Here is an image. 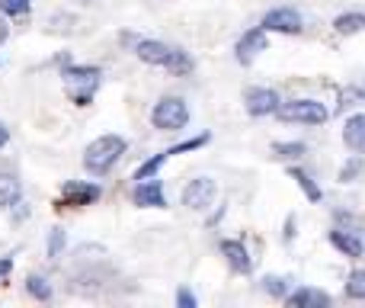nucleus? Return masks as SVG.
<instances>
[{
  "label": "nucleus",
  "mask_w": 365,
  "mask_h": 308,
  "mask_svg": "<svg viewBox=\"0 0 365 308\" xmlns=\"http://www.w3.org/2000/svg\"><path fill=\"white\" fill-rule=\"evenodd\" d=\"M135 55H138L145 64L164 68V71H170V74H177V77L192 74V68H195V61L182 49L167 45V42H158V39H138V42H135Z\"/></svg>",
  "instance_id": "nucleus-1"
},
{
  "label": "nucleus",
  "mask_w": 365,
  "mask_h": 308,
  "mask_svg": "<svg viewBox=\"0 0 365 308\" xmlns=\"http://www.w3.org/2000/svg\"><path fill=\"white\" fill-rule=\"evenodd\" d=\"M61 81H64V94L71 96L74 106H90L103 84V71L96 64H68L61 71Z\"/></svg>",
  "instance_id": "nucleus-2"
},
{
  "label": "nucleus",
  "mask_w": 365,
  "mask_h": 308,
  "mask_svg": "<svg viewBox=\"0 0 365 308\" xmlns=\"http://www.w3.org/2000/svg\"><path fill=\"white\" fill-rule=\"evenodd\" d=\"M128 151V141L122 135H100L96 141H90L83 151V167L93 177H103L119 164V157Z\"/></svg>",
  "instance_id": "nucleus-3"
},
{
  "label": "nucleus",
  "mask_w": 365,
  "mask_h": 308,
  "mask_svg": "<svg viewBox=\"0 0 365 308\" xmlns=\"http://www.w3.org/2000/svg\"><path fill=\"white\" fill-rule=\"evenodd\" d=\"M151 122L160 132H180V129H186V122H189L186 100L182 96H164V100H158V106L151 109Z\"/></svg>",
  "instance_id": "nucleus-4"
},
{
  "label": "nucleus",
  "mask_w": 365,
  "mask_h": 308,
  "mask_svg": "<svg viewBox=\"0 0 365 308\" xmlns=\"http://www.w3.org/2000/svg\"><path fill=\"white\" fill-rule=\"evenodd\" d=\"M276 116L282 122H304V126H321L327 122V106L321 100H292V103H279Z\"/></svg>",
  "instance_id": "nucleus-5"
},
{
  "label": "nucleus",
  "mask_w": 365,
  "mask_h": 308,
  "mask_svg": "<svg viewBox=\"0 0 365 308\" xmlns=\"http://www.w3.org/2000/svg\"><path fill=\"white\" fill-rule=\"evenodd\" d=\"M100 196H103V189L96 187V183L68 180L61 187V199H58V206H64V209H83V206H93Z\"/></svg>",
  "instance_id": "nucleus-6"
},
{
  "label": "nucleus",
  "mask_w": 365,
  "mask_h": 308,
  "mask_svg": "<svg viewBox=\"0 0 365 308\" xmlns=\"http://www.w3.org/2000/svg\"><path fill=\"white\" fill-rule=\"evenodd\" d=\"M215 193H218V187H215L212 177H195V180H189L186 189H182V206L192 209V212H205L215 202Z\"/></svg>",
  "instance_id": "nucleus-7"
},
{
  "label": "nucleus",
  "mask_w": 365,
  "mask_h": 308,
  "mask_svg": "<svg viewBox=\"0 0 365 308\" xmlns=\"http://www.w3.org/2000/svg\"><path fill=\"white\" fill-rule=\"evenodd\" d=\"M302 13L292 10V6H279V10H269L263 16V29L266 32H285V36H298L302 32Z\"/></svg>",
  "instance_id": "nucleus-8"
},
{
  "label": "nucleus",
  "mask_w": 365,
  "mask_h": 308,
  "mask_svg": "<svg viewBox=\"0 0 365 308\" xmlns=\"http://www.w3.org/2000/svg\"><path fill=\"white\" fill-rule=\"evenodd\" d=\"M132 202L141 209H164L167 196H164V183L158 177H148V180H138V187L132 189Z\"/></svg>",
  "instance_id": "nucleus-9"
},
{
  "label": "nucleus",
  "mask_w": 365,
  "mask_h": 308,
  "mask_svg": "<svg viewBox=\"0 0 365 308\" xmlns=\"http://www.w3.org/2000/svg\"><path fill=\"white\" fill-rule=\"evenodd\" d=\"M279 94L276 90H269V87H253V90H247V96H244V106H247V113L250 116H272L279 109Z\"/></svg>",
  "instance_id": "nucleus-10"
},
{
  "label": "nucleus",
  "mask_w": 365,
  "mask_h": 308,
  "mask_svg": "<svg viewBox=\"0 0 365 308\" xmlns=\"http://www.w3.org/2000/svg\"><path fill=\"white\" fill-rule=\"evenodd\" d=\"M266 45H269V39H266V29L244 32V36L237 39V45H234V51H237V61L240 64H250L253 58L259 55V51H266Z\"/></svg>",
  "instance_id": "nucleus-11"
},
{
  "label": "nucleus",
  "mask_w": 365,
  "mask_h": 308,
  "mask_svg": "<svg viewBox=\"0 0 365 308\" xmlns=\"http://www.w3.org/2000/svg\"><path fill=\"white\" fill-rule=\"evenodd\" d=\"M343 145L356 154H365V113H356L343 126Z\"/></svg>",
  "instance_id": "nucleus-12"
},
{
  "label": "nucleus",
  "mask_w": 365,
  "mask_h": 308,
  "mask_svg": "<svg viewBox=\"0 0 365 308\" xmlns=\"http://www.w3.org/2000/svg\"><path fill=\"white\" fill-rule=\"evenodd\" d=\"M285 305L289 308H327L330 296L321 289H311V286H302V289H295L292 296H285Z\"/></svg>",
  "instance_id": "nucleus-13"
},
{
  "label": "nucleus",
  "mask_w": 365,
  "mask_h": 308,
  "mask_svg": "<svg viewBox=\"0 0 365 308\" xmlns=\"http://www.w3.org/2000/svg\"><path fill=\"white\" fill-rule=\"evenodd\" d=\"M330 244H334L340 254H346L349 260H359L365 254V244H362L359 234L343 232V228H334V232H330Z\"/></svg>",
  "instance_id": "nucleus-14"
},
{
  "label": "nucleus",
  "mask_w": 365,
  "mask_h": 308,
  "mask_svg": "<svg viewBox=\"0 0 365 308\" xmlns=\"http://www.w3.org/2000/svg\"><path fill=\"white\" fill-rule=\"evenodd\" d=\"M221 254L227 257L234 273H250L253 270V260H250V251H247L240 241H221Z\"/></svg>",
  "instance_id": "nucleus-15"
},
{
  "label": "nucleus",
  "mask_w": 365,
  "mask_h": 308,
  "mask_svg": "<svg viewBox=\"0 0 365 308\" xmlns=\"http://www.w3.org/2000/svg\"><path fill=\"white\" fill-rule=\"evenodd\" d=\"M19 199H23V187H19V180L13 174H0V206L13 209V206H19Z\"/></svg>",
  "instance_id": "nucleus-16"
},
{
  "label": "nucleus",
  "mask_w": 365,
  "mask_h": 308,
  "mask_svg": "<svg viewBox=\"0 0 365 308\" xmlns=\"http://www.w3.org/2000/svg\"><path fill=\"white\" fill-rule=\"evenodd\" d=\"M289 177H292V180L298 183V187L304 189V196H308L311 202H321V199H324L321 187H317V183L311 180V174H308V170H302V167H289Z\"/></svg>",
  "instance_id": "nucleus-17"
},
{
  "label": "nucleus",
  "mask_w": 365,
  "mask_h": 308,
  "mask_svg": "<svg viewBox=\"0 0 365 308\" xmlns=\"http://www.w3.org/2000/svg\"><path fill=\"white\" fill-rule=\"evenodd\" d=\"M334 29L340 32V36H356V32L365 29V13H340V16L334 19Z\"/></svg>",
  "instance_id": "nucleus-18"
},
{
  "label": "nucleus",
  "mask_w": 365,
  "mask_h": 308,
  "mask_svg": "<svg viewBox=\"0 0 365 308\" xmlns=\"http://www.w3.org/2000/svg\"><path fill=\"white\" fill-rule=\"evenodd\" d=\"M343 292H346V299H356V302H362V299H365V270H353V273H349Z\"/></svg>",
  "instance_id": "nucleus-19"
},
{
  "label": "nucleus",
  "mask_w": 365,
  "mask_h": 308,
  "mask_svg": "<svg viewBox=\"0 0 365 308\" xmlns=\"http://www.w3.org/2000/svg\"><path fill=\"white\" fill-rule=\"evenodd\" d=\"M26 292H29L32 299H38V302H48L51 299V283L45 277H29L26 279Z\"/></svg>",
  "instance_id": "nucleus-20"
},
{
  "label": "nucleus",
  "mask_w": 365,
  "mask_h": 308,
  "mask_svg": "<svg viewBox=\"0 0 365 308\" xmlns=\"http://www.w3.org/2000/svg\"><path fill=\"white\" fill-rule=\"evenodd\" d=\"M167 161H170V154H167V151L154 154V157H151V161H145V164H141V167H138V170H135V180H148V177H154V174H158V170H160V167H164V164H167Z\"/></svg>",
  "instance_id": "nucleus-21"
},
{
  "label": "nucleus",
  "mask_w": 365,
  "mask_h": 308,
  "mask_svg": "<svg viewBox=\"0 0 365 308\" xmlns=\"http://www.w3.org/2000/svg\"><path fill=\"white\" fill-rule=\"evenodd\" d=\"M272 151H276V157H282V161H295V157H302L308 148H304L302 141H279V145H272Z\"/></svg>",
  "instance_id": "nucleus-22"
},
{
  "label": "nucleus",
  "mask_w": 365,
  "mask_h": 308,
  "mask_svg": "<svg viewBox=\"0 0 365 308\" xmlns=\"http://www.w3.org/2000/svg\"><path fill=\"white\" fill-rule=\"evenodd\" d=\"M0 13L4 16H26L29 13V0H0Z\"/></svg>",
  "instance_id": "nucleus-23"
},
{
  "label": "nucleus",
  "mask_w": 365,
  "mask_h": 308,
  "mask_svg": "<svg viewBox=\"0 0 365 308\" xmlns=\"http://www.w3.org/2000/svg\"><path fill=\"white\" fill-rule=\"evenodd\" d=\"M64 244H68L64 232H61V228H51V234H48V257H58V254L64 251Z\"/></svg>",
  "instance_id": "nucleus-24"
},
{
  "label": "nucleus",
  "mask_w": 365,
  "mask_h": 308,
  "mask_svg": "<svg viewBox=\"0 0 365 308\" xmlns=\"http://www.w3.org/2000/svg\"><path fill=\"white\" fill-rule=\"evenodd\" d=\"M359 174H362V157H353L349 164H343V167H340V180H343V183L356 180Z\"/></svg>",
  "instance_id": "nucleus-25"
},
{
  "label": "nucleus",
  "mask_w": 365,
  "mask_h": 308,
  "mask_svg": "<svg viewBox=\"0 0 365 308\" xmlns=\"http://www.w3.org/2000/svg\"><path fill=\"white\" fill-rule=\"evenodd\" d=\"M263 292H269V296H276V299H285V279L266 277L263 279Z\"/></svg>",
  "instance_id": "nucleus-26"
},
{
  "label": "nucleus",
  "mask_w": 365,
  "mask_h": 308,
  "mask_svg": "<svg viewBox=\"0 0 365 308\" xmlns=\"http://www.w3.org/2000/svg\"><path fill=\"white\" fill-rule=\"evenodd\" d=\"M177 305H180V308H195V296H192L189 289H180V292H177Z\"/></svg>",
  "instance_id": "nucleus-27"
},
{
  "label": "nucleus",
  "mask_w": 365,
  "mask_h": 308,
  "mask_svg": "<svg viewBox=\"0 0 365 308\" xmlns=\"http://www.w3.org/2000/svg\"><path fill=\"white\" fill-rule=\"evenodd\" d=\"M10 270H13V260H10V257H4V260H0V283H4V279L10 277Z\"/></svg>",
  "instance_id": "nucleus-28"
},
{
  "label": "nucleus",
  "mask_w": 365,
  "mask_h": 308,
  "mask_svg": "<svg viewBox=\"0 0 365 308\" xmlns=\"http://www.w3.org/2000/svg\"><path fill=\"white\" fill-rule=\"evenodd\" d=\"M6 141H10V129H6V126H4V122H0V148H4V145H6Z\"/></svg>",
  "instance_id": "nucleus-29"
},
{
  "label": "nucleus",
  "mask_w": 365,
  "mask_h": 308,
  "mask_svg": "<svg viewBox=\"0 0 365 308\" xmlns=\"http://www.w3.org/2000/svg\"><path fill=\"white\" fill-rule=\"evenodd\" d=\"M6 36H10V29H6V19H0V42H6Z\"/></svg>",
  "instance_id": "nucleus-30"
},
{
  "label": "nucleus",
  "mask_w": 365,
  "mask_h": 308,
  "mask_svg": "<svg viewBox=\"0 0 365 308\" xmlns=\"http://www.w3.org/2000/svg\"><path fill=\"white\" fill-rule=\"evenodd\" d=\"M77 4H96V0H77Z\"/></svg>",
  "instance_id": "nucleus-31"
}]
</instances>
